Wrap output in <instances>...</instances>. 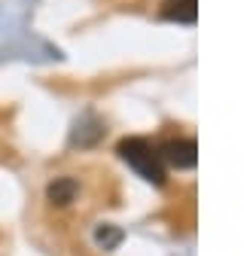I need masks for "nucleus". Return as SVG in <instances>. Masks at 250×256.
Instances as JSON below:
<instances>
[{"label":"nucleus","mask_w":250,"mask_h":256,"mask_svg":"<svg viewBox=\"0 0 250 256\" xmlns=\"http://www.w3.org/2000/svg\"><path fill=\"white\" fill-rule=\"evenodd\" d=\"M74 196H76V183L70 177H58L55 183H49V202L68 204V202H74Z\"/></svg>","instance_id":"4"},{"label":"nucleus","mask_w":250,"mask_h":256,"mask_svg":"<svg viewBox=\"0 0 250 256\" xmlns=\"http://www.w3.org/2000/svg\"><path fill=\"white\" fill-rule=\"evenodd\" d=\"M198 16V0H168L165 4V18L180 22V24H192Z\"/></svg>","instance_id":"3"},{"label":"nucleus","mask_w":250,"mask_h":256,"mask_svg":"<svg viewBox=\"0 0 250 256\" xmlns=\"http://www.w3.org/2000/svg\"><path fill=\"white\" fill-rule=\"evenodd\" d=\"M159 158H162V165H171L177 171L196 168V162H198V146H196V140H168L159 150Z\"/></svg>","instance_id":"2"},{"label":"nucleus","mask_w":250,"mask_h":256,"mask_svg":"<svg viewBox=\"0 0 250 256\" xmlns=\"http://www.w3.org/2000/svg\"><path fill=\"white\" fill-rule=\"evenodd\" d=\"M119 156L128 162L140 177H146L150 183H165V165H162V158H159V150H156L150 140L144 138H128V140H122L119 144Z\"/></svg>","instance_id":"1"}]
</instances>
